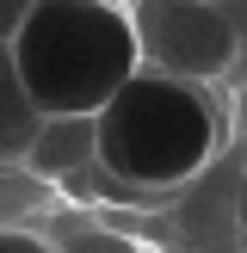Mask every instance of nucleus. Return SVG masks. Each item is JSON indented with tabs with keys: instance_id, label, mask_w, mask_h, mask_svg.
<instances>
[{
	"instance_id": "obj_1",
	"label": "nucleus",
	"mask_w": 247,
	"mask_h": 253,
	"mask_svg": "<svg viewBox=\"0 0 247 253\" xmlns=\"http://www.w3.org/2000/svg\"><path fill=\"white\" fill-rule=\"evenodd\" d=\"M229 142H235V124L216 86L179 81V74L142 68V62L93 111V173L105 192L136 198V204L179 192Z\"/></svg>"
},
{
	"instance_id": "obj_2",
	"label": "nucleus",
	"mask_w": 247,
	"mask_h": 253,
	"mask_svg": "<svg viewBox=\"0 0 247 253\" xmlns=\"http://www.w3.org/2000/svg\"><path fill=\"white\" fill-rule=\"evenodd\" d=\"M25 93L43 118H93L136 68V31L124 0H31L6 37Z\"/></svg>"
},
{
	"instance_id": "obj_4",
	"label": "nucleus",
	"mask_w": 247,
	"mask_h": 253,
	"mask_svg": "<svg viewBox=\"0 0 247 253\" xmlns=\"http://www.w3.org/2000/svg\"><path fill=\"white\" fill-rule=\"evenodd\" d=\"M31 179H74L93 167V118H43L19 161Z\"/></svg>"
},
{
	"instance_id": "obj_7",
	"label": "nucleus",
	"mask_w": 247,
	"mask_h": 253,
	"mask_svg": "<svg viewBox=\"0 0 247 253\" xmlns=\"http://www.w3.org/2000/svg\"><path fill=\"white\" fill-rule=\"evenodd\" d=\"M0 253H56L37 229H0Z\"/></svg>"
},
{
	"instance_id": "obj_3",
	"label": "nucleus",
	"mask_w": 247,
	"mask_h": 253,
	"mask_svg": "<svg viewBox=\"0 0 247 253\" xmlns=\"http://www.w3.org/2000/svg\"><path fill=\"white\" fill-rule=\"evenodd\" d=\"M136 62L179 81H216L241 68V0H136Z\"/></svg>"
},
{
	"instance_id": "obj_8",
	"label": "nucleus",
	"mask_w": 247,
	"mask_h": 253,
	"mask_svg": "<svg viewBox=\"0 0 247 253\" xmlns=\"http://www.w3.org/2000/svg\"><path fill=\"white\" fill-rule=\"evenodd\" d=\"M25 12H31V0H0V43L19 31V19H25Z\"/></svg>"
},
{
	"instance_id": "obj_5",
	"label": "nucleus",
	"mask_w": 247,
	"mask_h": 253,
	"mask_svg": "<svg viewBox=\"0 0 247 253\" xmlns=\"http://www.w3.org/2000/svg\"><path fill=\"white\" fill-rule=\"evenodd\" d=\"M37 124H43V111L31 105V93H25L19 68H12V56H6V43H0V167H19L25 161Z\"/></svg>"
},
{
	"instance_id": "obj_6",
	"label": "nucleus",
	"mask_w": 247,
	"mask_h": 253,
	"mask_svg": "<svg viewBox=\"0 0 247 253\" xmlns=\"http://www.w3.org/2000/svg\"><path fill=\"white\" fill-rule=\"evenodd\" d=\"M43 241L56 253H142L124 229H99V222H56Z\"/></svg>"
}]
</instances>
